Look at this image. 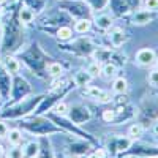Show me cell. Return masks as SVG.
<instances>
[{
	"mask_svg": "<svg viewBox=\"0 0 158 158\" xmlns=\"http://www.w3.org/2000/svg\"><path fill=\"white\" fill-rule=\"evenodd\" d=\"M130 15H131L130 22L133 25H147V24H152L158 18V11H152L147 8H136Z\"/></svg>",
	"mask_w": 158,
	"mask_h": 158,
	"instance_id": "obj_1",
	"label": "cell"
},
{
	"mask_svg": "<svg viewBox=\"0 0 158 158\" xmlns=\"http://www.w3.org/2000/svg\"><path fill=\"white\" fill-rule=\"evenodd\" d=\"M128 155L133 156H144V158H158V149L150 147L147 144H131L130 149L127 150Z\"/></svg>",
	"mask_w": 158,
	"mask_h": 158,
	"instance_id": "obj_2",
	"label": "cell"
},
{
	"mask_svg": "<svg viewBox=\"0 0 158 158\" xmlns=\"http://www.w3.org/2000/svg\"><path fill=\"white\" fill-rule=\"evenodd\" d=\"M82 92H84V95H87L89 98L95 100V101H98V103H109V101L112 100L111 92L103 90V89H98V87H95V85H85Z\"/></svg>",
	"mask_w": 158,
	"mask_h": 158,
	"instance_id": "obj_3",
	"label": "cell"
},
{
	"mask_svg": "<svg viewBox=\"0 0 158 158\" xmlns=\"http://www.w3.org/2000/svg\"><path fill=\"white\" fill-rule=\"evenodd\" d=\"M135 60H136L138 65H141V67H152L156 62V52L152 48H142L136 52Z\"/></svg>",
	"mask_w": 158,
	"mask_h": 158,
	"instance_id": "obj_4",
	"label": "cell"
},
{
	"mask_svg": "<svg viewBox=\"0 0 158 158\" xmlns=\"http://www.w3.org/2000/svg\"><path fill=\"white\" fill-rule=\"evenodd\" d=\"M108 40H109V43L114 49H118L120 46H123L127 43L128 36H127V33L122 27H114L112 25V27L108 30Z\"/></svg>",
	"mask_w": 158,
	"mask_h": 158,
	"instance_id": "obj_5",
	"label": "cell"
},
{
	"mask_svg": "<svg viewBox=\"0 0 158 158\" xmlns=\"http://www.w3.org/2000/svg\"><path fill=\"white\" fill-rule=\"evenodd\" d=\"M133 142L135 141L131 139V138H122V136H118V138H115V139H112L109 142V150L112 153H122V152L125 153Z\"/></svg>",
	"mask_w": 158,
	"mask_h": 158,
	"instance_id": "obj_6",
	"label": "cell"
},
{
	"mask_svg": "<svg viewBox=\"0 0 158 158\" xmlns=\"http://www.w3.org/2000/svg\"><path fill=\"white\" fill-rule=\"evenodd\" d=\"M108 5L111 6L112 15L117 16V18H125L131 13V8L128 6V3L125 2V0H109Z\"/></svg>",
	"mask_w": 158,
	"mask_h": 158,
	"instance_id": "obj_7",
	"label": "cell"
},
{
	"mask_svg": "<svg viewBox=\"0 0 158 158\" xmlns=\"http://www.w3.org/2000/svg\"><path fill=\"white\" fill-rule=\"evenodd\" d=\"M95 25H97V29L103 30V32H108L112 25H114V16L108 15V13H100V15L95 16L94 19Z\"/></svg>",
	"mask_w": 158,
	"mask_h": 158,
	"instance_id": "obj_8",
	"label": "cell"
},
{
	"mask_svg": "<svg viewBox=\"0 0 158 158\" xmlns=\"http://www.w3.org/2000/svg\"><path fill=\"white\" fill-rule=\"evenodd\" d=\"M71 111V117H73V120L77 122V123H82L85 120H89L90 118V111L84 106H74Z\"/></svg>",
	"mask_w": 158,
	"mask_h": 158,
	"instance_id": "obj_9",
	"label": "cell"
},
{
	"mask_svg": "<svg viewBox=\"0 0 158 158\" xmlns=\"http://www.w3.org/2000/svg\"><path fill=\"white\" fill-rule=\"evenodd\" d=\"M92 79H94V76H92L87 70H79V71L74 74L73 81H74V84H76L77 87H85V85H89V84L92 82Z\"/></svg>",
	"mask_w": 158,
	"mask_h": 158,
	"instance_id": "obj_10",
	"label": "cell"
},
{
	"mask_svg": "<svg viewBox=\"0 0 158 158\" xmlns=\"http://www.w3.org/2000/svg\"><path fill=\"white\" fill-rule=\"evenodd\" d=\"M128 90V81L122 76H117L112 79V92L115 95H125Z\"/></svg>",
	"mask_w": 158,
	"mask_h": 158,
	"instance_id": "obj_11",
	"label": "cell"
},
{
	"mask_svg": "<svg viewBox=\"0 0 158 158\" xmlns=\"http://www.w3.org/2000/svg\"><path fill=\"white\" fill-rule=\"evenodd\" d=\"M101 74L106 77V79H114L118 76V67L112 62H108V63H103L101 67Z\"/></svg>",
	"mask_w": 158,
	"mask_h": 158,
	"instance_id": "obj_12",
	"label": "cell"
},
{
	"mask_svg": "<svg viewBox=\"0 0 158 158\" xmlns=\"http://www.w3.org/2000/svg\"><path fill=\"white\" fill-rule=\"evenodd\" d=\"M90 29H92V21L90 19L82 18V19H77L74 22V32H77V33H87Z\"/></svg>",
	"mask_w": 158,
	"mask_h": 158,
	"instance_id": "obj_13",
	"label": "cell"
},
{
	"mask_svg": "<svg viewBox=\"0 0 158 158\" xmlns=\"http://www.w3.org/2000/svg\"><path fill=\"white\" fill-rule=\"evenodd\" d=\"M6 139L11 146H19L22 142V133L21 130L18 128H13V130H8V135H6Z\"/></svg>",
	"mask_w": 158,
	"mask_h": 158,
	"instance_id": "obj_14",
	"label": "cell"
},
{
	"mask_svg": "<svg viewBox=\"0 0 158 158\" xmlns=\"http://www.w3.org/2000/svg\"><path fill=\"white\" fill-rule=\"evenodd\" d=\"M40 152V144L38 142H29L25 149H22V155L24 158H35Z\"/></svg>",
	"mask_w": 158,
	"mask_h": 158,
	"instance_id": "obj_15",
	"label": "cell"
},
{
	"mask_svg": "<svg viewBox=\"0 0 158 158\" xmlns=\"http://www.w3.org/2000/svg\"><path fill=\"white\" fill-rule=\"evenodd\" d=\"M10 73L6 70H3L0 73V92H2V95L6 97L8 92H10Z\"/></svg>",
	"mask_w": 158,
	"mask_h": 158,
	"instance_id": "obj_16",
	"label": "cell"
},
{
	"mask_svg": "<svg viewBox=\"0 0 158 158\" xmlns=\"http://www.w3.org/2000/svg\"><path fill=\"white\" fill-rule=\"evenodd\" d=\"M5 70H6L10 74H16V73L21 70V63H19V60L15 59V57H8V59L5 60Z\"/></svg>",
	"mask_w": 158,
	"mask_h": 158,
	"instance_id": "obj_17",
	"label": "cell"
},
{
	"mask_svg": "<svg viewBox=\"0 0 158 158\" xmlns=\"http://www.w3.org/2000/svg\"><path fill=\"white\" fill-rule=\"evenodd\" d=\"M142 133H144V125L142 123H139V122H136V123H131L130 125V128H128V136L131 138V139H138V138H141L142 136Z\"/></svg>",
	"mask_w": 158,
	"mask_h": 158,
	"instance_id": "obj_18",
	"label": "cell"
},
{
	"mask_svg": "<svg viewBox=\"0 0 158 158\" xmlns=\"http://www.w3.org/2000/svg\"><path fill=\"white\" fill-rule=\"evenodd\" d=\"M35 18V13L29 8V6H22L21 11H19V21L22 24H30Z\"/></svg>",
	"mask_w": 158,
	"mask_h": 158,
	"instance_id": "obj_19",
	"label": "cell"
},
{
	"mask_svg": "<svg viewBox=\"0 0 158 158\" xmlns=\"http://www.w3.org/2000/svg\"><path fill=\"white\" fill-rule=\"evenodd\" d=\"M46 70H48V74H49V76H52V77H59V76L63 73L62 65H60V63H57V62H51V63H48Z\"/></svg>",
	"mask_w": 158,
	"mask_h": 158,
	"instance_id": "obj_20",
	"label": "cell"
},
{
	"mask_svg": "<svg viewBox=\"0 0 158 158\" xmlns=\"http://www.w3.org/2000/svg\"><path fill=\"white\" fill-rule=\"evenodd\" d=\"M71 36H73L71 27H68V25H62V27H59V30H57V38L59 40H62V41H68Z\"/></svg>",
	"mask_w": 158,
	"mask_h": 158,
	"instance_id": "obj_21",
	"label": "cell"
},
{
	"mask_svg": "<svg viewBox=\"0 0 158 158\" xmlns=\"http://www.w3.org/2000/svg\"><path fill=\"white\" fill-rule=\"evenodd\" d=\"M147 82H149L150 87L158 89V68H153V70L149 71V74H147Z\"/></svg>",
	"mask_w": 158,
	"mask_h": 158,
	"instance_id": "obj_22",
	"label": "cell"
},
{
	"mask_svg": "<svg viewBox=\"0 0 158 158\" xmlns=\"http://www.w3.org/2000/svg\"><path fill=\"white\" fill-rule=\"evenodd\" d=\"M101 67H103V63H100V62H92L89 67H87V71L94 76V77H97V76H100L101 74Z\"/></svg>",
	"mask_w": 158,
	"mask_h": 158,
	"instance_id": "obj_23",
	"label": "cell"
},
{
	"mask_svg": "<svg viewBox=\"0 0 158 158\" xmlns=\"http://www.w3.org/2000/svg\"><path fill=\"white\" fill-rule=\"evenodd\" d=\"M87 3L90 5L92 10H98V11H101L104 6L109 3V0H87Z\"/></svg>",
	"mask_w": 158,
	"mask_h": 158,
	"instance_id": "obj_24",
	"label": "cell"
},
{
	"mask_svg": "<svg viewBox=\"0 0 158 158\" xmlns=\"http://www.w3.org/2000/svg\"><path fill=\"white\" fill-rule=\"evenodd\" d=\"M54 111H56V114L57 115H67L68 114V111H70V106L67 103H63V101H60V103H57L56 104V108H54Z\"/></svg>",
	"mask_w": 158,
	"mask_h": 158,
	"instance_id": "obj_25",
	"label": "cell"
},
{
	"mask_svg": "<svg viewBox=\"0 0 158 158\" xmlns=\"http://www.w3.org/2000/svg\"><path fill=\"white\" fill-rule=\"evenodd\" d=\"M103 120H104V122H108V123L115 122V120H117V114H115V111H114V109H106V111L103 112Z\"/></svg>",
	"mask_w": 158,
	"mask_h": 158,
	"instance_id": "obj_26",
	"label": "cell"
},
{
	"mask_svg": "<svg viewBox=\"0 0 158 158\" xmlns=\"http://www.w3.org/2000/svg\"><path fill=\"white\" fill-rule=\"evenodd\" d=\"M10 158H24L22 155V149H19L18 146H13V149H10Z\"/></svg>",
	"mask_w": 158,
	"mask_h": 158,
	"instance_id": "obj_27",
	"label": "cell"
},
{
	"mask_svg": "<svg viewBox=\"0 0 158 158\" xmlns=\"http://www.w3.org/2000/svg\"><path fill=\"white\" fill-rule=\"evenodd\" d=\"M144 8L152 10V11H158V0H146V2H144Z\"/></svg>",
	"mask_w": 158,
	"mask_h": 158,
	"instance_id": "obj_28",
	"label": "cell"
},
{
	"mask_svg": "<svg viewBox=\"0 0 158 158\" xmlns=\"http://www.w3.org/2000/svg\"><path fill=\"white\" fill-rule=\"evenodd\" d=\"M6 135H8V127L5 122L0 120V138H6Z\"/></svg>",
	"mask_w": 158,
	"mask_h": 158,
	"instance_id": "obj_29",
	"label": "cell"
},
{
	"mask_svg": "<svg viewBox=\"0 0 158 158\" xmlns=\"http://www.w3.org/2000/svg\"><path fill=\"white\" fill-rule=\"evenodd\" d=\"M125 2L128 3V6L131 8V11L139 8V5H141V0H125Z\"/></svg>",
	"mask_w": 158,
	"mask_h": 158,
	"instance_id": "obj_30",
	"label": "cell"
},
{
	"mask_svg": "<svg viewBox=\"0 0 158 158\" xmlns=\"http://www.w3.org/2000/svg\"><path fill=\"white\" fill-rule=\"evenodd\" d=\"M95 155H97L98 158H106V156H108V150H106V149H97V150H95Z\"/></svg>",
	"mask_w": 158,
	"mask_h": 158,
	"instance_id": "obj_31",
	"label": "cell"
},
{
	"mask_svg": "<svg viewBox=\"0 0 158 158\" xmlns=\"http://www.w3.org/2000/svg\"><path fill=\"white\" fill-rule=\"evenodd\" d=\"M152 133L158 138V118H156V120L153 122V125H152Z\"/></svg>",
	"mask_w": 158,
	"mask_h": 158,
	"instance_id": "obj_32",
	"label": "cell"
},
{
	"mask_svg": "<svg viewBox=\"0 0 158 158\" xmlns=\"http://www.w3.org/2000/svg\"><path fill=\"white\" fill-rule=\"evenodd\" d=\"M16 0H0V5H6V3H13Z\"/></svg>",
	"mask_w": 158,
	"mask_h": 158,
	"instance_id": "obj_33",
	"label": "cell"
},
{
	"mask_svg": "<svg viewBox=\"0 0 158 158\" xmlns=\"http://www.w3.org/2000/svg\"><path fill=\"white\" fill-rule=\"evenodd\" d=\"M87 158H98V156H97V155H95V153H92V155H89V156H87Z\"/></svg>",
	"mask_w": 158,
	"mask_h": 158,
	"instance_id": "obj_34",
	"label": "cell"
},
{
	"mask_svg": "<svg viewBox=\"0 0 158 158\" xmlns=\"http://www.w3.org/2000/svg\"><path fill=\"white\" fill-rule=\"evenodd\" d=\"M0 27H2V15H0Z\"/></svg>",
	"mask_w": 158,
	"mask_h": 158,
	"instance_id": "obj_35",
	"label": "cell"
},
{
	"mask_svg": "<svg viewBox=\"0 0 158 158\" xmlns=\"http://www.w3.org/2000/svg\"><path fill=\"white\" fill-rule=\"evenodd\" d=\"M0 153H2V146H0Z\"/></svg>",
	"mask_w": 158,
	"mask_h": 158,
	"instance_id": "obj_36",
	"label": "cell"
},
{
	"mask_svg": "<svg viewBox=\"0 0 158 158\" xmlns=\"http://www.w3.org/2000/svg\"><path fill=\"white\" fill-rule=\"evenodd\" d=\"M156 68H158V63H156Z\"/></svg>",
	"mask_w": 158,
	"mask_h": 158,
	"instance_id": "obj_37",
	"label": "cell"
}]
</instances>
